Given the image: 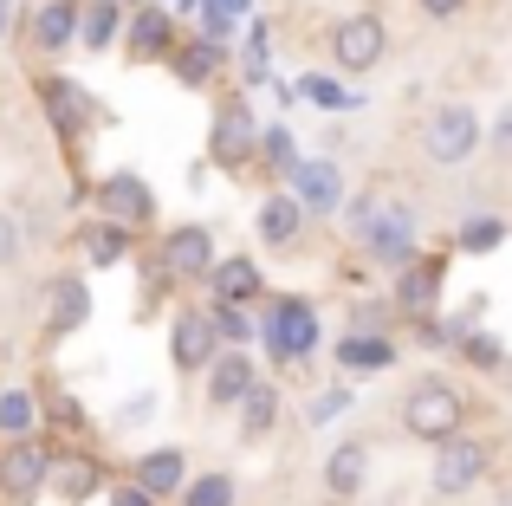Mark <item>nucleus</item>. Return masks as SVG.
<instances>
[{"instance_id": "nucleus-1", "label": "nucleus", "mask_w": 512, "mask_h": 506, "mask_svg": "<svg viewBox=\"0 0 512 506\" xmlns=\"http://www.w3.org/2000/svg\"><path fill=\"white\" fill-rule=\"evenodd\" d=\"M415 150H422L435 169H461V163H474V156L487 150V124H480V111L467 98H448L415 124Z\"/></svg>"}, {"instance_id": "nucleus-2", "label": "nucleus", "mask_w": 512, "mask_h": 506, "mask_svg": "<svg viewBox=\"0 0 512 506\" xmlns=\"http://www.w3.org/2000/svg\"><path fill=\"white\" fill-rule=\"evenodd\" d=\"M260 344H266V357H273L279 370H286V364H312L318 344H325L318 305L299 299V292H279V299H266V312H260Z\"/></svg>"}, {"instance_id": "nucleus-3", "label": "nucleus", "mask_w": 512, "mask_h": 506, "mask_svg": "<svg viewBox=\"0 0 512 506\" xmlns=\"http://www.w3.org/2000/svg\"><path fill=\"white\" fill-rule=\"evenodd\" d=\"M402 429L415 435V442H428V448H441L448 435H461L467 429V396L454 390L448 377H415L409 390H402Z\"/></svg>"}, {"instance_id": "nucleus-4", "label": "nucleus", "mask_w": 512, "mask_h": 506, "mask_svg": "<svg viewBox=\"0 0 512 506\" xmlns=\"http://www.w3.org/2000/svg\"><path fill=\"white\" fill-rule=\"evenodd\" d=\"M350 241L363 247V260H370V266L396 273V266H409L415 253H422V215H415L409 202H376V215L363 221Z\"/></svg>"}, {"instance_id": "nucleus-5", "label": "nucleus", "mask_w": 512, "mask_h": 506, "mask_svg": "<svg viewBox=\"0 0 512 506\" xmlns=\"http://www.w3.org/2000/svg\"><path fill=\"white\" fill-rule=\"evenodd\" d=\"M52 455H59V448H46L39 435H7V448H0V500L33 506L52 481Z\"/></svg>"}, {"instance_id": "nucleus-6", "label": "nucleus", "mask_w": 512, "mask_h": 506, "mask_svg": "<svg viewBox=\"0 0 512 506\" xmlns=\"http://www.w3.org/2000/svg\"><path fill=\"white\" fill-rule=\"evenodd\" d=\"M487 461L493 448L480 442V435H448V442L435 448V468H428V487H435V500H467L480 481H487Z\"/></svg>"}, {"instance_id": "nucleus-7", "label": "nucleus", "mask_w": 512, "mask_h": 506, "mask_svg": "<svg viewBox=\"0 0 512 506\" xmlns=\"http://www.w3.org/2000/svg\"><path fill=\"white\" fill-rule=\"evenodd\" d=\"M260 156V117H253L247 98H221L208 124V163L214 169H247Z\"/></svg>"}, {"instance_id": "nucleus-8", "label": "nucleus", "mask_w": 512, "mask_h": 506, "mask_svg": "<svg viewBox=\"0 0 512 506\" xmlns=\"http://www.w3.org/2000/svg\"><path fill=\"white\" fill-rule=\"evenodd\" d=\"M383 52H389V26L376 20V13H344V20L331 26V59H338V72L363 78V72L383 65Z\"/></svg>"}, {"instance_id": "nucleus-9", "label": "nucleus", "mask_w": 512, "mask_h": 506, "mask_svg": "<svg viewBox=\"0 0 512 506\" xmlns=\"http://www.w3.org/2000/svg\"><path fill=\"white\" fill-rule=\"evenodd\" d=\"M39 111L52 117V130H59V137H85V130L104 117V104L91 98L72 72H46V78H39Z\"/></svg>"}, {"instance_id": "nucleus-10", "label": "nucleus", "mask_w": 512, "mask_h": 506, "mask_svg": "<svg viewBox=\"0 0 512 506\" xmlns=\"http://www.w3.org/2000/svg\"><path fill=\"white\" fill-rule=\"evenodd\" d=\"M227 351V338L214 331V318H208V305H188V312H175V325H169V364L182 370V377H201V370L214 364V357Z\"/></svg>"}, {"instance_id": "nucleus-11", "label": "nucleus", "mask_w": 512, "mask_h": 506, "mask_svg": "<svg viewBox=\"0 0 512 506\" xmlns=\"http://www.w3.org/2000/svg\"><path fill=\"white\" fill-rule=\"evenodd\" d=\"M441 279H448L441 253H415L409 266H396V273H389V305H396L402 318L435 312V305H441Z\"/></svg>"}, {"instance_id": "nucleus-12", "label": "nucleus", "mask_w": 512, "mask_h": 506, "mask_svg": "<svg viewBox=\"0 0 512 506\" xmlns=\"http://www.w3.org/2000/svg\"><path fill=\"white\" fill-rule=\"evenodd\" d=\"M286 189L299 195V208H305L312 221L338 215V208L350 202V195H344V169L331 163V156H299V169L286 176Z\"/></svg>"}, {"instance_id": "nucleus-13", "label": "nucleus", "mask_w": 512, "mask_h": 506, "mask_svg": "<svg viewBox=\"0 0 512 506\" xmlns=\"http://www.w3.org/2000/svg\"><path fill=\"white\" fill-rule=\"evenodd\" d=\"M91 202H98V215L124 221V228H143V221H156V189L137 176V169H111V176H98Z\"/></svg>"}, {"instance_id": "nucleus-14", "label": "nucleus", "mask_w": 512, "mask_h": 506, "mask_svg": "<svg viewBox=\"0 0 512 506\" xmlns=\"http://www.w3.org/2000/svg\"><path fill=\"white\" fill-rule=\"evenodd\" d=\"M214 234L201 221H182V228L163 234V279H208L214 273Z\"/></svg>"}, {"instance_id": "nucleus-15", "label": "nucleus", "mask_w": 512, "mask_h": 506, "mask_svg": "<svg viewBox=\"0 0 512 506\" xmlns=\"http://www.w3.org/2000/svg\"><path fill=\"white\" fill-rule=\"evenodd\" d=\"M169 52H175V13L163 0H143V7L124 20V59L150 65V59H169Z\"/></svg>"}, {"instance_id": "nucleus-16", "label": "nucleus", "mask_w": 512, "mask_h": 506, "mask_svg": "<svg viewBox=\"0 0 512 506\" xmlns=\"http://www.w3.org/2000/svg\"><path fill=\"white\" fill-rule=\"evenodd\" d=\"M85 318H91L85 273H52L46 279V331L52 338H72V331H85Z\"/></svg>"}, {"instance_id": "nucleus-17", "label": "nucleus", "mask_w": 512, "mask_h": 506, "mask_svg": "<svg viewBox=\"0 0 512 506\" xmlns=\"http://www.w3.org/2000/svg\"><path fill=\"white\" fill-rule=\"evenodd\" d=\"M331 357H338L344 377H376V370L396 364V338H389V331H363V325H350L344 338L331 344Z\"/></svg>"}, {"instance_id": "nucleus-18", "label": "nucleus", "mask_w": 512, "mask_h": 506, "mask_svg": "<svg viewBox=\"0 0 512 506\" xmlns=\"http://www.w3.org/2000/svg\"><path fill=\"white\" fill-rule=\"evenodd\" d=\"M169 65H175V85L208 91L214 78H221V65H227V46H221V39H208V33H188V39H175Z\"/></svg>"}, {"instance_id": "nucleus-19", "label": "nucleus", "mask_w": 512, "mask_h": 506, "mask_svg": "<svg viewBox=\"0 0 512 506\" xmlns=\"http://www.w3.org/2000/svg\"><path fill=\"white\" fill-rule=\"evenodd\" d=\"M201 286H208V299L253 305L266 292V273H260V260H253V253H221V260H214V273L201 279Z\"/></svg>"}, {"instance_id": "nucleus-20", "label": "nucleus", "mask_w": 512, "mask_h": 506, "mask_svg": "<svg viewBox=\"0 0 512 506\" xmlns=\"http://www.w3.org/2000/svg\"><path fill=\"white\" fill-rule=\"evenodd\" d=\"M305 208H299V195L292 189H273V195H260V208H253V234H260L266 247H299V234H305Z\"/></svg>"}, {"instance_id": "nucleus-21", "label": "nucleus", "mask_w": 512, "mask_h": 506, "mask_svg": "<svg viewBox=\"0 0 512 506\" xmlns=\"http://www.w3.org/2000/svg\"><path fill=\"white\" fill-rule=\"evenodd\" d=\"M201 377H208V409H240V396L260 383V370H253V357L240 351V344H227Z\"/></svg>"}, {"instance_id": "nucleus-22", "label": "nucleus", "mask_w": 512, "mask_h": 506, "mask_svg": "<svg viewBox=\"0 0 512 506\" xmlns=\"http://www.w3.org/2000/svg\"><path fill=\"white\" fill-rule=\"evenodd\" d=\"M363 481H370V442H363V435H344L325 455V494L331 500H363Z\"/></svg>"}, {"instance_id": "nucleus-23", "label": "nucleus", "mask_w": 512, "mask_h": 506, "mask_svg": "<svg viewBox=\"0 0 512 506\" xmlns=\"http://www.w3.org/2000/svg\"><path fill=\"white\" fill-rule=\"evenodd\" d=\"M78 0H46V7L33 13V46L46 52V59H59V52H72L78 46Z\"/></svg>"}, {"instance_id": "nucleus-24", "label": "nucleus", "mask_w": 512, "mask_h": 506, "mask_svg": "<svg viewBox=\"0 0 512 506\" xmlns=\"http://www.w3.org/2000/svg\"><path fill=\"white\" fill-rule=\"evenodd\" d=\"M78 253H85V266L111 273V266L130 260V228H124V221H111V215L85 221V234H78Z\"/></svg>"}, {"instance_id": "nucleus-25", "label": "nucleus", "mask_w": 512, "mask_h": 506, "mask_svg": "<svg viewBox=\"0 0 512 506\" xmlns=\"http://www.w3.org/2000/svg\"><path fill=\"white\" fill-rule=\"evenodd\" d=\"M52 487L65 506H85L104 487V461L98 455H52Z\"/></svg>"}, {"instance_id": "nucleus-26", "label": "nucleus", "mask_w": 512, "mask_h": 506, "mask_svg": "<svg viewBox=\"0 0 512 506\" xmlns=\"http://www.w3.org/2000/svg\"><path fill=\"white\" fill-rule=\"evenodd\" d=\"M137 481L143 487H150V494L156 500H175V494H182V487H188V461H182V448H143V455H137Z\"/></svg>"}, {"instance_id": "nucleus-27", "label": "nucleus", "mask_w": 512, "mask_h": 506, "mask_svg": "<svg viewBox=\"0 0 512 506\" xmlns=\"http://www.w3.org/2000/svg\"><path fill=\"white\" fill-rule=\"evenodd\" d=\"M124 0H91L85 13H78V46L85 52H111V46H124Z\"/></svg>"}, {"instance_id": "nucleus-28", "label": "nucleus", "mask_w": 512, "mask_h": 506, "mask_svg": "<svg viewBox=\"0 0 512 506\" xmlns=\"http://www.w3.org/2000/svg\"><path fill=\"white\" fill-rule=\"evenodd\" d=\"M234 416H240V442H266V435L279 429V383H266V377H260L247 396H240Z\"/></svg>"}, {"instance_id": "nucleus-29", "label": "nucleus", "mask_w": 512, "mask_h": 506, "mask_svg": "<svg viewBox=\"0 0 512 506\" xmlns=\"http://www.w3.org/2000/svg\"><path fill=\"white\" fill-rule=\"evenodd\" d=\"M292 85H299V98L318 104V111H357L363 104V91H344L331 72H305V78H292Z\"/></svg>"}, {"instance_id": "nucleus-30", "label": "nucleus", "mask_w": 512, "mask_h": 506, "mask_svg": "<svg viewBox=\"0 0 512 506\" xmlns=\"http://www.w3.org/2000/svg\"><path fill=\"white\" fill-rule=\"evenodd\" d=\"M240 500V487H234V474H188V487L175 494V506H234Z\"/></svg>"}, {"instance_id": "nucleus-31", "label": "nucleus", "mask_w": 512, "mask_h": 506, "mask_svg": "<svg viewBox=\"0 0 512 506\" xmlns=\"http://www.w3.org/2000/svg\"><path fill=\"white\" fill-rule=\"evenodd\" d=\"M260 163H266V176L286 182L292 169H299V137H292L286 124H266V130H260Z\"/></svg>"}, {"instance_id": "nucleus-32", "label": "nucleus", "mask_w": 512, "mask_h": 506, "mask_svg": "<svg viewBox=\"0 0 512 506\" xmlns=\"http://www.w3.org/2000/svg\"><path fill=\"white\" fill-rule=\"evenodd\" d=\"M39 416H46V403L33 390H0V435H33Z\"/></svg>"}, {"instance_id": "nucleus-33", "label": "nucleus", "mask_w": 512, "mask_h": 506, "mask_svg": "<svg viewBox=\"0 0 512 506\" xmlns=\"http://www.w3.org/2000/svg\"><path fill=\"white\" fill-rule=\"evenodd\" d=\"M240 72H247V85H273V33H266V20L247 26V52H240Z\"/></svg>"}, {"instance_id": "nucleus-34", "label": "nucleus", "mask_w": 512, "mask_h": 506, "mask_svg": "<svg viewBox=\"0 0 512 506\" xmlns=\"http://www.w3.org/2000/svg\"><path fill=\"white\" fill-rule=\"evenodd\" d=\"M208 318H214V331H221L227 344H253V338H260V325H253V318H247V305L208 299Z\"/></svg>"}, {"instance_id": "nucleus-35", "label": "nucleus", "mask_w": 512, "mask_h": 506, "mask_svg": "<svg viewBox=\"0 0 512 506\" xmlns=\"http://www.w3.org/2000/svg\"><path fill=\"white\" fill-rule=\"evenodd\" d=\"M500 241H506V221H493V215L461 221V234H454V247H461V253H493Z\"/></svg>"}, {"instance_id": "nucleus-36", "label": "nucleus", "mask_w": 512, "mask_h": 506, "mask_svg": "<svg viewBox=\"0 0 512 506\" xmlns=\"http://www.w3.org/2000/svg\"><path fill=\"white\" fill-rule=\"evenodd\" d=\"M350 403H357V390H350V383H331V390H318L312 403H305V422H312V429H325V422H338Z\"/></svg>"}, {"instance_id": "nucleus-37", "label": "nucleus", "mask_w": 512, "mask_h": 506, "mask_svg": "<svg viewBox=\"0 0 512 506\" xmlns=\"http://www.w3.org/2000/svg\"><path fill=\"white\" fill-rule=\"evenodd\" d=\"M201 33H208V39H221V46H227V39H234V26H240V13L234 7H227V0H201Z\"/></svg>"}, {"instance_id": "nucleus-38", "label": "nucleus", "mask_w": 512, "mask_h": 506, "mask_svg": "<svg viewBox=\"0 0 512 506\" xmlns=\"http://www.w3.org/2000/svg\"><path fill=\"white\" fill-rule=\"evenodd\" d=\"M20 253H26V228H20V215H7V208H0V273H13V266H20Z\"/></svg>"}, {"instance_id": "nucleus-39", "label": "nucleus", "mask_w": 512, "mask_h": 506, "mask_svg": "<svg viewBox=\"0 0 512 506\" xmlns=\"http://www.w3.org/2000/svg\"><path fill=\"white\" fill-rule=\"evenodd\" d=\"M46 416L59 422V429H85V409H78L65 390H52V396H46Z\"/></svg>"}, {"instance_id": "nucleus-40", "label": "nucleus", "mask_w": 512, "mask_h": 506, "mask_svg": "<svg viewBox=\"0 0 512 506\" xmlns=\"http://www.w3.org/2000/svg\"><path fill=\"white\" fill-rule=\"evenodd\" d=\"M487 150L500 156V163H512V104H506V111L487 124Z\"/></svg>"}, {"instance_id": "nucleus-41", "label": "nucleus", "mask_w": 512, "mask_h": 506, "mask_svg": "<svg viewBox=\"0 0 512 506\" xmlns=\"http://www.w3.org/2000/svg\"><path fill=\"white\" fill-rule=\"evenodd\" d=\"M111 506H163V500H156L150 487H143L137 474H130V481H117V487H111Z\"/></svg>"}, {"instance_id": "nucleus-42", "label": "nucleus", "mask_w": 512, "mask_h": 506, "mask_svg": "<svg viewBox=\"0 0 512 506\" xmlns=\"http://www.w3.org/2000/svg\"><path fill=\"white\" fill-rule=\"evenodd\" d=\"M396 312V305H350V325H363V331H383V318Z\"/></svg>"}, {"instance_id": "nucleus-43", "label": "nucleus", "mask_w": 512, "mask_h": 506, "mask_svg": "<svg viewBox=\"0 0 512 506\" xmlns=\"http://www.w3.org/2000/svg\"><path fill=\"white\" fill-rule=\"evenodd\" d=\"M415 7H422L428 20H454V13H467V0H415Z\"/></svg>"}, {"instance_id": "nucleus-44", "label": "nucleus", "mask_w": 512, "mask_h": 506, "mask_svg": "<svg viewBox=\"0 0 512 506\" xmlns=\"http://www.w3.org/2000/svg\"><path fill=\"white\" fill-rule=\"evenodd\" d=\"M7 26H13V0H0V39H7Z\"/></svg>"}, {"instance_id": "nucleus-45", "label": "nucleus", "mask_w": 512, "mask_h": 506, "mask_svg": "<svg viewBox=\"0 0 512 506\" xmlns=\"http://www.w3.org/2000/svg\"><path fill=\"white\" fill-rule=\"evenodd\" d=\"M227 7H234V13H240V20H247V7H253V0H227Z\"/></svg>"}, {"instance_id": "nucleus-46", "label": "nucleus", "mask_w": 512, "mask_h": 506, "mask_svg": "<svg viewBox=\"0 0 512 506\" xmlns=\"http://www.w3.org/2000/svg\"><path fill=\"white\" fill-rule=\"evenodd\" d=\"M370 506H402V494H383V500H370Z\"/></svg>"}, {"instance_id": "nucleus-47", "label": "nucleus", "mask_w": 512, "mask_h": 506, "mask_svg": "<svg viewBox=\"0 0 512 506\" xmlns=\"http://www.w3.org/2000/svg\"><path fill=\"white\" fill-rule=\"evenodd\" d=\"M493 506H512V487H506V494H500V500H493Z\"/></svg>"}, {"instance_id": "nucleus-48", "label": "nucleus", "mask_w": 512, "mask_h": 506, "mask_svg": "<svg viewBox=\"0 0 512 506\" xmlns=\"http://www.w3.org/2000/svg\"><path fill=\"white\" fill-rule=\"evenodd\" d=\"M163 7H195V0H163Z\"/></svg>"}, {"instance_id": "nucleus-49", "label": "nucleus", "mask_w": 512, "mask_h": 506, "mask_svg": "<svg viewBox=\"0 0 512 506\" xmlns=\"http://www.w3.org/2000/svg\"><path fill=\"white\" fill-rule=\"evenodd\" d=\"M506 383H512V364H506Z\"/></svg>"}]
</instances>
